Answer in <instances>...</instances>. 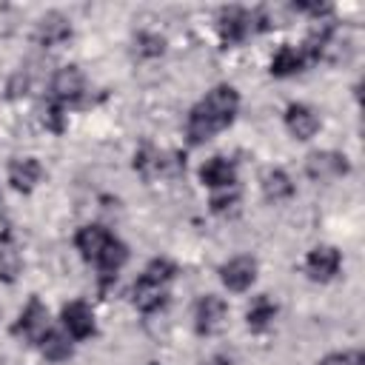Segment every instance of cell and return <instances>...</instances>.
I'll use <instances>...</instances> for the list:
<instances>
[{
	"instance_id": "83f0119b",
	"label": "cell",
	"mask_w": 365,
	"mask_h": 365,
	"mask_svg": "<svg viewBox=\"0 0 365 365\" xmlns=\"http://www.w3.org/2000/svg\"><path fill=\"white\" fill-rule=\"evenodd\" d=\"M208 365H228V362H225V359H220V356H217V359H211V362H208Z\"/></svg>"
},
{
	"instance_id": "d6986e66",
	"label": "cell",
	"mask_w": 365,
	"mask_h": 365,
	"mask_svg": "<svg viewBox=\"0 0 365 365\" xmlns=\"http://www.w3.org/2000/svg\"><path fill=\"white\" fill-rule=\"evenodd\" d=\"M274 317H277V305L268 299V294H259V297H254V302L248 305V314H245V319H248V328H254V331H262V328H268Z\"/></svg>"
},
{
	"instance_id": "cb8c5ba5",
	"label": "cell",
	"mask_w": 365,
	"mask_h": 365,
	"mask_svg": "<svg viewBox=\"0 0 365 365\" xmlns=\"http://www.w3.org/2000/svg\"><path fill=\"white\" fill-rule=\"evenodd\" d=\"M43 123H46V128H51L54 134H60V131L66 128V114H63V106L51 100V103L46 106V111H43Z\"/></svg>"
},
{
	"instance_id": "484cf974",
	"label": "cell",
	"mask_w": 365,
	"mask_h": 365,
	"mask_svg": "<svg viewBox=\"0 0 365 365\" xmlns=\"http://www.w3.org/2000/svg\"><path fill=\"white\" fill-rule=\"evenodd\" d=\"M319 365H362V354H328Z\"/></svg>"
},
{
	"instance_id": "ac0fdd59",
	"label": "cell",
	"mask_w": 365,
	"mask_h": 365,
	"mask_svg": "<svg viewBox=\"0 0 365 365\" xmlns=\"http://www.w3.org/2000/svg\"><path fill=\"white\" fill-rule=\"evenodd\" d=\"M262 194L277 202V200L291 197L294 194V185H291V180H288V174L282 168H268L262 174Z\"/></svg>"
},
{
	"instance_id": "7a4b0ae2",
	"label": "cell",
	"mask_w": 365,
	"mask_h": 365,
	"mask_svg": "<svg viewBox=\"0 0 365 365\" xmlns=\"http://www.w3.org/2000/svg\"><path fill=\"white\" fill-rule=\"evenodd\" d=\"M217 31L225 43H240L254 31V14H248L245 9H222L217 17Z\"/></svg>"
},
{
	"instance_id": "8992f818",
	"label": "cell",
	"mask_w": 365,
	"mask_h": 365,
	"mask_svg": "<svg viewBox=\"0 0 365 365\" xmlns=\"http://www.w3.org/2000/svg\"><path fill=\"white\" fill-rule=\"evenodd\" d=\"M339 251L336 248H331V245H317L311 254H308V259H305V271H308V277L311 279H317V282H328L336 271H339Z\"/></svg>"
},
{
	"instance_id": "603a6c76",
	"label": "cell",
	"mask_w": 365,
	"mask_h": 365,
	"mask_svg": "<svg viewBox=\"0 0 365 365\" xmlns=\"http://www.w3.org/2000/svg\"><path fill=\"white\" fill-rule=\"evenodd\" d=\"M237 202H240V191H237V188H220V191L211 197V211L225 214V211H231Z\"/></svg>"
},
{
	"instance_id": "30bf717a",
	"label": "cell",
	"mask_w": 365,
	"mask_h": 365,
	"mask_svg": "<svg viewBox=\"0 0 365 365\" xmlns=\"http://www.w3.org/2000/svg\"><path fill=\"white\" fill-rule=\"evenodd\" d=\"M63 325L68 328V334L74 339H86V336L94 334V314H91V308L86 302L74 299V302H68L63 308Z\"/></svg>"
},
{
	"instance_id": "7402d4cb",
	"label": "cell",
	"mask_w": 365,
	"mask_h": 365,
	"mask_svg": "<svg viewBox=\"0 0 365 365\" xmlns=\"http://www.w3.org/2000/svg\"><path fill=\"white\" fill-rule=\"evenodd\" d=\"M163 48H165V40L160 34H148V31L137 34V51L143 57H157V54H163Z\"/></svg>"
},
{
	"instance_id": "ffe728a7",
	"label": "cell",
	"mask_w": 365,
	"mask_h": 365,
	"mask_svg": "<svg viewBox=\"0 0 365 365\" xmlns=\"http://www.w3.org/2000/svg\"><path fill=\"white\" fill-rule=\"evenodd\" d=\"M40 351L46 354V359L60 362V359H68V354H71V342H68L63 334L48 331V334L40 339Z\"/></svg>"
},
{
	"instance_id": "44dd1931",
	"label": "cell",
	"mask_w": 365,
	"mask_h": 365,
	"mask_svg": "<svg viewBox=\"0 0 365 365\" xmlns=\"http://www.w3.org/2000/svg\"><path fill=\"white\" fill-rule=\"evenodd\" d=\"M17 271H20V257H17V251H14L9 242H3V245H0V277L11 282V279L17 277Z\"/></svg>"
},
{
	"instance_id": "ba28073f",
	"label": "cell",
	"mask_w": 365,
	"mask_h": 365,
	"mask_svg": "<svg viewBox=\"0 0 365 365\" xmlns=\"http://www.w3.org/2000/svg\"><path fill=\"white\" fill-rule=\"evenodd\" d=\"M220 274H222L225 288H231V291H245V288H251V282H254V277H257V262H254L251 257H234V259H228V262L220 268Z\"/></svg>"
},
{
	"instance_id": "277c9868",
	"label": "cell",
	"mask_w": 365,
	"mask_h": 365,
	"mask_svg": "<svg viewBox=\"0 0 365 365\" xmlns=\"http://www.w3.org/2000/svg\"><path fill=\"white\" fill-rule=\"evenodd\" d=\"M225 314H228L225 302H222L217 294H205V297L197 302V308H194V325H197L200 334H214V331L222 328Z\"/></svg>"
},
{
	"instance_id": "9a60e30c",
	"label": "cell",
	"mask_w": 365,
	"mask_h": 365,
	"mask_svg": "<svg viewBox=\"0 0 365 365\" xmlns=\"http://www.w3.org/2000/svg\"><path fill=\"white\" fill-rule=\"evenodd\" d=\"M165 302V282H154L148 277H140L134 282V305L140 311H154Z\"/></svg>"
},
{
	"instance_id": "e0dca14e",
	"label": "cell",
	"mask_w": 365,
	"mask_h": 365,
	"mask_svg": "<svg viewBox=\"0 0 365 365\" xmlns=\"http://www.w3.org/2000/svg\"><path fill=\"white\" fill-rule=\"evenodd\" d=\"M125 259H128V248H125L120 240L111 237V242H108V245L103 248V254L97 257V268H100L103 277H114V274L125 265Z\"/></svg>"
},
{
	"instance_id": "d4e9b609",
	"label": "cell",
	"mask_w": 365,
	"mask_h": 365,
	"mask_svg": "<svg viewBox=\"0 0 365 365\" xmlns=\"http://www.w3.org/2000/svg\"><path fill=\"white\" fill-rule=\"evenodd\" d=\"M174 265L168 262V259H154L145 271H143V277H148V279H154V282H168L171 277H174Z\"/></svg>"
},
{
	"instance_id": "5b68a950",
	"label": "cell",
	"mask_w": 365,
	"mask_h": 365,
	"mask_svg": "<svg viewBox=\"0 0 365 365\" xmlns=\"http://www.w3.org/2000/svg\"><path fill=\"white\" fill-rule=\"evenodd\" d=\"M305 171L311 180H334V177L348 174V160L336 151H317L308 157Z\"/></svg>"
},
{
	"instance_id": "7c38bea8",
	"label": "cell",
	"mask_w": 365,
	"mask_h": 365,
	"mask_svg": "<svg viewBox=\"0 0 365 365\" xmlns=\"http://www.w3.org/2000/svg\"><path fill=\"white\" fill-rule=\"evenodd\" d=\"M111 242V234L103 228V225H83L80 231H77V237H74V245H77V251L86 257V259H91V262H97V257L103 254V248Z\"/></svg>"
},
{
	"instance_id": "3957f363",
	"label": "cell",
	"mask_w": 365,
	"mask_h": 365,
	"mask_svg": "<svg viewBox=\"0 0 365 365\" xmlns=\"http://www.w3.org/2000/svg\"><path fill=\"white\" fill-rule=\"evenodd\" d=\"M14 334H23L31 342H40L48 334V311L37 297H31L29 305L23 308V314H20L17 325H14Z\"/></svg>"
},
{
	"instance_id": "5bb4252c",
	"label": "cell",
	"mask_w": 365,
	"mask_h": 365,
	"mask_svg": "<svg viewBox=\"0 0 365 365\" xmlns=\"http://www.w3.org/2000/svg\"><path fill=\"white\" fill-rule=\"evenodd\" d=\"M68 37H71V26L63 14H46L37 23V43L40 46H60Z\"/></svg>"
},
{
	"instance_id": "6da1fadb",
	"label": "cell",
	"mask_w": 365,
	"mask_h": 365,
	"mask_svg": "<svg viewBox=\"0 0 365 365\" xmlns=\"http://www.w3.org/2000/svg\"><path fill=\"white\" fill-rule=\"evenodd\" d=\"M237 106H240V97H237V91L231 86L211 88L188 114V123H185L188 140L191 143H205L217 131L228 128L234 114H237Z\"/></svg>"
},
{
	"instance_id": "8fae6325",
	"label": "cell",
	"mask_w": 365,
	"mask_h": 365,
	"mask_svg": "<svg viewBox=\"0 0 365 365\" xmlns=\"http://www.w3.org/2000/svg\"><path fill=\"white\" fill-rule=\"evenodd\" d=\"M285 125H288V131H291L297 140H311V137L317 134V128H319V117H317L308 106L294 103V106H288V111H285Z\"/></svg>"
},
{
	"instance_id": "9c48e42d",
	"label": "cell",
	"mask_w": 365,
	"mask_h": 365,
	"mask_svg": "<svg viewBox=\"0 0 365 365\" xmlns=\"http://www.w3.org/2000/svg\"><path fill=\"white\" fill-rule=\"evenodd\" d=\"M200 180L208 185V188H234L237 182V165L225 157H211L208 163H202L200 168Z\"/></svg>"
},
{
	"instance_id": "4316f807",
	"label": "cell",
	"mask_w": 365,
	"mask_h": 365,
	"mask_svg": "<svg viewBox=\"0 0 365 365\" xmlns=\"http://www.w3.org/2000/svg\"><path fill=\"white\" fill-rule=\"evenodd\" d=\"M26 88H29V74L17 71V74L11 77V83H9V97H20V94H26Z\"/></svg>"
},
{
	"instance_id": "52a82bcc",
	"label": "cell",
	"mask_w": 365,
	"mask_h": 365,
	"mask_svg": "<svg viewBox=\"0 0 365 365\" xmlns=\"http://www.w3.org/2000/svg\"><path fill=\"white\" fill-rule=\"evenodd\" d=\"M80 94H83V74H80V68L77 66H66V68H60L57 74H54V80H51V97H54V103H74V100H80Z\"/></svg>"
},
{
	"instance_id": "4fadbf2b",
	"label": "cell",
	"mask_w": 365,
	"mask_h": 365,
	"mask_svg": "<svg viewBox=\"0 0 365 365\" xmlns=\"http://www.w3.org/2000/svg\"><path fill=\"white\" fill-rule=\"evenodd\" d=\"M40 174H43V168H40V163H37L34 157H23V160H14V163L9 165V180H11V185H14L17 191H23V194H29V191L37 185Z\"/></svg>"
},
{
	"instance_id": "2e32d148",
	"label": "cell",
	"mask_w": 365,
	"mask_h": 365,
	"mask_svg": "<svg viewBox=\"0 0 365 365\" xmlns=\"http://www.w3.org/2000/svg\"><path fill=\"white\" fill-rule=\"evenodd\" d=\"M302 68H305V57L294 46H282L271 60V74H277V77H291V74H297Z\"/></svg>"
}]
</instances>
